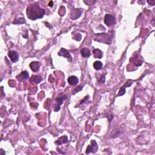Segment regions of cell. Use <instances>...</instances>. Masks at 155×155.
<instances>
[{
    "mask_svg": "<svg viewBox=\"0 0 155 155\" xmlns=\"http://www.w3.org/2000/svg\"><path fill=\"white\" fill-rule=\"evenodd\" d=\"M132 84V81H131V83H129V81H128L127 82L125 83V84L124 85V87H125H125H130Z\"/></svg>",
    "mask_w": 155,
    "mask_h": 155,
    "instance_id": "obj_21",
    "label": "cell"
},
{
    "mask_svg": "<svg viewBox=\"0 0 155 155\" xmlns=\"http://www.w3.org/2000/svg\"><path fill=\"white\" fill-rule=\"evenodd\" d=\"M103 38V40H101L99 42H104L105 44H110L112 40L110 36L107 33H100L97 35V39H101Z\"/></svg>",
    "mask_w": 155,
    "mask_h": 155,
    "instance_id": "obj_6",
    "label": "cell"
},
{
    "mask_svg": "<svg viewBox=\"0 0 155 155\" xmlns=\"http://www.w3.org/2000/svg\"><path fill=\"white\" fill-rule=\"evenodd\" d=\"M83 85H81V86H79L78 87V88H76L74 90V91H73V93H72V94L75 95V93H76L77 92H79V91H81V90L83 89Z\"/></svg>",
    "mask_w": 155,
    "mask_h": 155,
    "instance_id": "obj_20",
    "label": "cell"
},
{
    "mask_svg": "<svg viewBox=\"0 0 155 155\" xmlns=\"http://www.w3.org/2000/svg\"><path fill=\"white\" fill-rule=\"evenodd\" d=\"M24 22H26L25 19L24 18H17L15 20V21L13 22V24H23Z\"/></svg>",
    "mask_w": 155,
    "mask_h": 155,
    "instance_id": "obj_17",
    "label": "cell"
},
{
    "mask_svg": "<svg viewBox=\"0 0 155 155\" xmlns=\"http://www.w3.org/2000/svg\"><path fill=\"white\" fill-rule=\"evenodd\" d=\"M58 55L60 56H63L64 58L67 59L69 62H72V57L71 56L70 52H69L68 50H66V49L64 48H61L60 52H58Z\"/></svg>",
    "mask_w": 155,
    "mask_h": 155,
    "instance_id": "obj_5",
    "label": "cell"
},
{
    "mask_svg": "<svg viewBox=\"0 0 155 155\" xmlns=\"http://www.w3.org/2000/svg\"><path fill=\"white\" fill-rule=\"evenodd\" d=\"M98 150V146L97 142L95 140H92L91 141V145H89L87 147L85 153L87 154L90 153H95L97 152Z\"/></svg>",
    "mask_w": 155,
    "mask_h": 155,
    "instance_id": "obj_3",
    "label": "cell"
},
{
    "mask_svg": "<svg viewBox=\"0 0 155 155\" xmlns=\"http://www.w3.org/2000/svg\"><path fill=\"white\" fill-rule=\"evenodd\" d=\"M42 78L40 76H38V75H33L29 79V81L32 84H39L41 82Z\"/></svg>",
    "mask_w": 155,
    "mask_h": 155,
    "instance_id": "obj_12",
    "label": "cell"
},
{
    "mask_svg": "<svg viewBox=\"0 0 155 155\" xmlns=\"http://www.w3.org/2000/svg\"><path fill=\"white\" fill-rule=\"evenodd\" d=\"M103 63H102L101 61H95L93 64V67L95 70H99L103 68Z\"/></svg>",
    "mask_w": 155,
    "mask_h": 155,
    "instance_id": "obj_16",
    "label": "cell"
},
{
    "mask_svg": "<svg viewBox=\"0 0 155 155\" xmlns=\"http://www.w3.org/2000/svg\"><path fill=\"white\" fill-rule=\"evenodd\" d=\"M45 13H46L45 10L42 9L36 3L28 6L27 9V17L31 20H36L42 18L44 16Z\"/></svg>",
    "mask_w": 155,
    "mask_h": 155,
    "instance_id": "obj_1",
    "label": "cell"
},
{
    "mask_svg": "<svg viewBox=\"0 0 155 155\" xmlns=\"http://www.w3.org/2000/svg\"><path fill=\"white\" fill-rule=\"evenodd\" d=\"M67 99V96L66 95H62L61 96L58 97L56 99V104L55 105V107L54 110L55 112H58L60 110V106L62 104L64 101Z\"/></svg>",
    "mask_w": 155,
    "mask_h": 155,
    "instance_id": "obj_4",
    "label": "cell"
},
{
    "mask_svg": "<svg viewBox=\"0 0 155 155\" xmlns=\"http://www.w3.org/2000/svg\"><path fill=\"white\" fill-rule=\"evenodd\" d=\"M93 55L95 58L101 59L103 56V53L98 49H95L93 50Z\"/></svg>",
    "mask_w": 155,
    "mask_h": 155,
    "instance_id": "obj_13",
    "label": "cell"
},
{
    "mask_svg": "<svg viewBox=\"0 0 155 155\" xmlns=\"http://www.w3.org/2000/svg\"><path fill=\"white\" fill-rule=\"evenodd\" d=\"M81 55L84 58H89L91 55V52L88 48H83L81 50Z\"/></svg>",
    "mask_w": 155,
    "mask_h": 155,
    "instance_id": "obj_15",
    "label": "cell"
},
{
    "mask_svg": "<svg viewBox=\"0 0 155 155\" xmlns=\"http://www.w3.org/2000/svg\"><path fill=\"white\" fill-rule=\"evenodd\" d=\"M68 142V138H67V136H61L60 138L58 139V140L55 142V144L58 145V146H60V145L62 144L67 143Z\"/></svg>",
    "mask_w": 155,
    "mask_h": 155,
    "instance_id": "obj_14",
    "label": "cell"
},
{
    "mask_svg": "<svg viewBox=\"0 0 155 155\" xmlns=\"http://www.w3.org/2000/svg\"><path fill=\"white\" fill-rule=\"evenodd\" d=\"M125 88L124 87V86L122 87L121 89H120V90L119 91V93H118V95H117V96H122L125 94Z\"/></svg>",
    "mask_w": 155,
    "mask_h": 155,
    "instance_id": "obj_19",
    "label": "cell"
},
{
    "mask_svg": "<svg viewBox=\"0 0 155 155\" xmlns=\"http://www.w3.org/2000/svg\"><path fill=\"white\" fill-rule=\"evenodd\" d=\"M83 11V9H75L73 10V11H72V13H71V19L73 20H76L77 18L80 17Z\"/></svg>",
    "mask_w": 155,
    "mask_h": 155,
    "instance_id": "obj_8",
    "label": "cell"
},
{
    "mask_svg": "<svg viewBox=\"0 0 155 155\" xmlns=\"http://www.w3.org/2000/svg\"><path fill=\"white\" fill-rule=\"evenodd\" d=\"M8 56L13 63L17 62L19 60V54L15 50H10L8 52Z\"/></svg>",
    "mask_w": 155,
    "mask_h": 155,
    "instance_id": "obj_7",
    "label": "cell"
},
{
    "mask_svg": "<svg viewBox=\"0 0 155 155\" xmlns=\"http://www.w3.org/2000/svg\"><path fill=\"white\" fill-rule=\"evenodd\" d=\"M67 81L70 85H76L79 83V79L76 76H71L67 79Z\"/></svg>",
    "mask_w": 155,
    "mask_h": 155,
    "instance_id": "obj_11",
    "label": "cell"
},
{
    "mask_svg": "<svg viewBox=\"0 0 155 155\" xmlns=\"http://www.w3.org/2000/svg\"><path fill=\"white\" fill-rule=\"evenodd\" d=\"M17 78L18 81H20V82H22V81H26V79H27L29 78V75H28L27 71H23L20 75H18Z\"/></svg>",
    "mask_w": 155,
    "mask_h": 155,
    "instance_id": "obj_9",
    "label": "cell"
},
{
    "mask_svg": "<svg viewBox=\"0 0 155 155\" xmlns=\"http://www.w3.org/2000/svg\"><path fill=\"white\" fill-rule=\"evenodd\" d=\"M40 62H38V61H33V62H32L30 64V69H32V71H33L35 72H38L39 70H40Z\"/></svg>",
    "mask_w": 155,
    "mask_h": 155,
    "instance_id": "obj_10",
    "label": "cell"
},
{
    "mask_svg": "<svg viewBox=\"0 0 155 155\" xmlns=\"http://www.w3.org/2000/svg\"><path fill=\"white\" fill-rule=\"evenodd\" d=\"M116 22V18L114 15H110V14H107L105 16L104 23L108 27H111V26L115 25Z\"/></svg>",
    "mask_w": 155,
    "mask_h": 155,
    "instance_id": "obj_2",
    "label": "cell"
},
{
    "mask_svg": "<svg viewBox=\"0 0 155 155\" xmlns=\"http://www.w3.org/2000/svg\"><path fill=\"white\" fill-rule=\"evenodd\" d=\"M105 75L106 73L105 74H103L101 75V78H100L98 80V83L99 84H104L105 83Z\"/></svg>",
    "mask_w": 155,
    "mask_h": 155,
    "instance_id": "obj_18",
    "label": "cell"
},
{
    "mask_svg": "<svg viewBox=\"0 0 155 155\" xmlns=\"http://www.w3.org/2000/svg\"><path fill=\"white\" fill-rule=\"evenodd\" d=\"M53 5H54V3H53L52 1H50L49 3V6L50 7H52Z\"/></svg>",
    "mask_w": 155,
    "mask_h": 155,
    "instance_id": "obj_22",
    "label": "cell"
}]
</instances>
